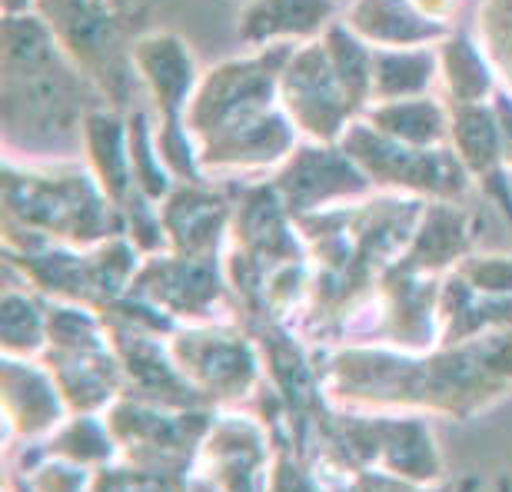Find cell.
Here are the masks:
<instances>
[{
  "label": "cell",
  "instance_id": "20",
  "mask_svg": "<svg viewBox=\"0 0 512 492\" xmlns=\"http://www.w3.org/2000/svg\"><path fill=\"white\" fill-rule=\"evenodd\" d=\"M476 37L493 60L499 87L512 94V0H483L476 14Z\"/></svg>",
  "mask_w": 512,
  "mask_h": 492
},
{
  "label": "cell",
  "instance_id": "18",
  "mask_svg": "<svg viewBox=\"0 0 512 492\" xmlns=\"http://www.w3.org/2000/svg\"><path fill=\"white\" fill-rule=\"evenodd\" d=\"M127 140H130V160H133V177L137 187L147 193L153 203L167 200V193L177 187V177L170 173L167 160L160 153L157 143V120H153V107L137 104L127 114Z\"/></svg>",
  "mask_w": 512,
  "mask_h": 492
},
{
  "label": "cell",
  "instance_id": "6",
  "mask_svg": "<svg viewBox=\"0 0 512 492\" xmlns=\"http://www.w3.org/2000/svg\"><path fill=\"white\" fill-rule=\"evenodd\" d=\"M340 143L380 193H399V197H416L426 203H459L473 187L449 143L413 147V143L373 130L366 120L350 123Z\"/></svg>",
  "mask_w": 512,
  "mask_h": 492
},
{
  "label": "cell",
  "instance_id": "3",
  "mask_svg": "<svg viewBox=\"0 0 512 492\" xmlns=\"http://www.w3.org/2000/svg\"><path fill=\"white\" fill-rule=\"evenodd\" d=\"M0 180L10 250H37L44 243L97 246L124 237V213L84 157L20 160L4 153Z\"/></svg>",
  "mask_w": 512,
  "mask_h": 492
},
{
  "label": "cell",
  "instance_id": "13",
  "mask_svg": "<svg viewBox=\"0 0 512 492\" xmlns=\"http://www.w3.org/2000/svg\"><path fill=\"white\" fill-rule=\"evenodd\" d=\"M84 160L90 163V170L97 173L100 187L107 190V197L117 203L120 213H124L130 203L143 193L137 187V177H133L130 140H127V114H120V110L100 107L97 114L87 117Z\"/></svg>",
  "mask_w": 512,
  "mask_h": 492
},
{
  "label": "cell",
  "instance_id": "10",
  "mask_svg": "<svg viewBox=\"0 0 512 492\" xmlns=\"http://www.w3.org/2000/svg\"><path fill=\"white\" fill-rule=\"evenodd\" d=\"M237 193L217 187L213 180L177 183L167 200H160L163 233L173 253L183 256H220L223 237L233 223Z\"/></svg>",
  "mask_w": 512,
  "mask_h": 492
},
{
  "label": "cell",
  "instance_id": "5",
  "mask_svg": "<svg viewBox=\"0 0 512 492\" xmlns=\"http://www.w3.org/2000/svg\"><path fill=\"white\" fill-rule=\"evenodd\" d=\"M133 64L147 90L157 120V143L170 173L180 183H200L207 173L200 167L197 143L187 130V110L197 94L203 70L193 47L177 30H147L133 47Z\"/></svg>",
  "mask_w": 512,
  "mask_h": 492
},
{
  "label": "cell",
  "instance_id": "12",
  "mask_svg": "<svg viewBox=\"0 0 512 492\" xmlns=\"http://www.w3.org/2000/svg\"><path fill=\"white\" fill-rule=\"evenodd\" d=\"M343 24L376 50L436 47L456 30V24L429 17L416 0H346Z\"/></svg>",
  "mask_w": 512,
  "mask_h": 492
},
{
  "label": "cell",
  "instance_id": "7",
  "mask_svg": "<svg viewBox=\"0 0 512 492\" xmlns=\"http://www.w3.org/2000/svg\"><path fill=\"white\" fill-rule=\"evenodd\" d=\"M280 104L303 140L340 143L363 114L346 94L323 40L296 44L280 74Z\"/></svg>",
  "mask_w": 512,
  "mask_h": 492
},
{
  "label": "cell",
  "instance_id": "19",
  "mask_svg": "<svg viewBox=\"0 0 512 492\" xmlns=\"http://www.w3.org/2000/svg\"><path fill=\"white\" fill-rule=\"evenodd\" d=\"M326 54H330L333 67H336V77L343 80L346 94L356 104L360 114H366V107L373 104V57H376V47L366 44V40L336 20V24L326 30L320 37Z\"/></svg>",
  "mask_w": 512,
  "mask_h": 492
},
{
  "label": "cell",
  "instance_id": "11",
  "mask_svg": "<svg viewBox=\"0 0 512 492\" xmlns=\"http://www.w3.org/2000/svg\"><path fill=\"white\" fill-rule=\"evenodd\" d=\"M346 0H243L237 40L247 50L276 44H310L343 20Z\"/></svg>",
  "mask_w": 512,
  "mask_h": 492
},
{
  "label": "cell",
  "instance_id": "17",
  "mask_svg": "<svg viewBox=\"0 0 512 492\" xmlns=\"http://www.w3.org/2000/svg\"><path fill=\"white\" fill-rule=\"evenodd\" d=\"M439 84L436 47H393L373 57V104L433 94Z\"/></svg>",
  "mask_w": 512,
  "mask_h": 492
},
{
  "label": "cell",
  "instance_id": "16",
  "mask_svg": "<svg viewBox=\"0 0 512 492\" xmlns=\"http://www.w3.org/2000/svg\"><path fill=\"white\" fill-rule=\"evenodd\" d=\"M449 117L453 114H449L446 100L426 94L370 104L360 120L370 123L373 130L386 133V137L413 143V147H439V143H449Z\"/></svg>",
  "mask_w": 512,
  "mask_h": 492
},
{
  "label": "cell",
  "instance_id": "21",
  "mask_svg": "<svg viewBox=\"0 0 512 492\" xmlns=\"http://www.w3.org/2000/svg\"><path fill=\"white\" fill-rule=\"evenodd\" d=\"M44 336L47 316L40 313V306L30 303L27 296L10 293L4 300V346H10V353H30L44 343Z\"/></svg>",
  "mask_w": 512,
  "mask_h": 492
},
{
  "label": "cell",
  "instance_id": "23",
  "mask_svg": "<svg viewBox=\"0 0 512 492\" xmlns=\"http://www.w3.org/2000/svg\"><path fill=\"white\" fill-rule=\"evenodd\" d=\"M416 4L423 7L429 17H436V20H446V24H453L459 0H416Z\"/></svg>",
  "mask_w": 512,
  "mask_h": 492
},
{
  "label": "cell",
  "instance_id": "8",
  "mask_svg": "<svg viewBox=\"0 0 512 492\" xmlns=\"http://www.w3.org/2000/svg\"><path fill=\"white\" fill-rule=\"evenodd\" d=\"M270 183L283 197L293 220L373 193L370 177L346 153L343 143L320 140H300V147L270 173Z\"/></svg>",
  "mask_w": 512,
  "mask_h": 492
},
{
  "label": "cell",
  "instance_id": "1",
  "mask_svg": "<svg viewBox=\"0 0 512 492\" xmlns=\"http://www.w3.org/2000/svg\"><path fill=\"white\" fill-rule=\"evenodd\" d=\"M4 153L20 160L84 157L87 117L110 107L37 10L4 14Z\"/></svg>",
  "mask_w": 512,
  "mask_h": 492
},
{
  "label": "cell",
  "instance_id": "14",
  "mask_svg": "<svg viewBox=\"0 0 512 492\" xmlns=\"http://www.w3.org/2000/svg\"><path fill=\"white\" fill-rule=\"evenodd\" d=\"M469 246H473V217L459 210V203H426L423 220H419L399 263L406 270L436 276L453 263L466 260Z\"/></svg>",
  "mask_w": 512,
  "mask_h": 492
},
{
  "label": "cell",
  "instance_id": "24",
  "mask_svg": "<svg viewBox=\"0 0 512 492\" xmlns=\"http://www.w3.org/2000/svg\"><path fill=\"white\" fill-rule=\"evenodd\" d=\"M14 10H34V0H4V14H14Z\"/></svg>",
  "mask_w": 512,
  "mask_h": 492
},
{
  "label": "cell",
  "instance_id": "4",
  "mask_svg": "<svg viewBox=\"0 0 512 492\" xmlns=\"http://www.w3.org/2000/svg\"><path fill=\"white\" fill-rule=\"evenodd\" d=\"M34 10L47 20L64 50L120 114L147 104V90L133 64L140 20L114 0H34Z\"/></svg>",
  "mask_w": 512,
  "mask_h": 492
},
{
  "label": "cell",
  "instance_id": "22",
  "mask_svg": "<svg viewBox=\"0 0 512 492\" xmlns=\"http://www.w3.org/2000/svg\"><path fill=\"white\" fill-rule=\"evenodd\" d=\"M496 117H499V130H503V147H506V160L512 167V94L499 87V94L493 97Z\"/></svg>",
  "mask_w": 512,
  "mask_h": 492
},
{
  "label": "cell",
  "instance_id": "9",
  "mask_svg": "<svg viewBox=\"0 0 512 492\" xmlns=\"http://www.w3.org/2000/svg\"><path fill=\"white\" fill-rule=\"evenodd\" d=\"M449 147L456 150L469 180L503 210L512 227V167L506 160L503 130L493 100L489 104H449Z\"/></svg>",
  "mask_w": 512,
  "mask_h": 492
},
{
  "label": "cell",
  "instance_id": "15",
  "mask_svg": "<svg viewBox=\"0 0 512 492\" xmlns=\"http://www.w3.org/2000/svg\"><path fill=\"white\" fill-rule=\"evenodd\" d=\"M439 54V84H443L446 104H489L499 94V74L489 60L483 40L476 30H453L436 44Z\"/></svg>",
  "mask_w": 512,
  "mask_h": 492
},
{
  "label": "cell",
  "instance_id": "2",
  "mask_svg": "<svg viewBox=\"0 0 512 492\" xmlns=\"http://www.w3.org/2000/svg\"><path fill=\"white\" fill-rule=\"evenodd\" d=\"M293 44L250 50L203 70L187 110L207 180L273 173L300 147V130L280 104V74Z\"/></svg>",
  "mask_w": 512,
  "mask_h": 492
}]
</instances>
